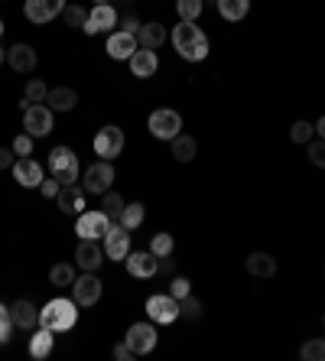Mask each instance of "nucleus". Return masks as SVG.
Masks as SVG:
<instances>
[{
  "instance_id": "f257e3e1",
  "label": "nucleus",
  "mask_w": 325,
  "mask_h": 361,
  "mask_svg": "<svg viewBox=\"0 0 325 361\" xmlns=\"http://www.w3.org/2000/svg\"><path fill=\"white\" fill-rule=\"evenodd\" d=\"M169 39H173L176 52H179L185 62H202L205 56H209V49H211V46H209V36L202 33L195 23H185V20L176 26Z\"/></svg>"
},
{
  "instance_id": "f03ea898",
  "label": "nucleus",
  "mask_w": 325,
  "mask_h": 361,
  "mask_svg": "<svg viewBox=\"0 0 325 361\" xmlns=\"http://www.w3.org/2000/svg\"><path fill=\"white\" fill-rule=\"evenodd\" d=\"M78 322V302L75 300H49L46 306L39 310V326L49 329V332H68L75 329Z\"/></svg>"
},
{
  "instance_id": "7ed1b4c3",
  "label": "nucleus",
  "mask_w": 325,
  "mask_h": 361,
  "mask_svg": "<svg viewBox=\"0 0 325 361\" xmlns=\"http://www.w3.org/2000/svg\"><path fill=\"white\" fill-rule=\"evenodd\" d=\"M49 169H52V176H56L62 185L78 183V176H82L78 157L68 150V147H52V153H49Z\"/></svg>"
},
{
  "instance_id": "20e7f679",
  "label": "nucleus",
  "mask_w": 325,
  "mask_h": 361,
  "mask_svg": "<svg viewBox=\"0 0 325 361\" xmlns=\"http://www.w3.org/2000/svg\"><path fill=\"white\" fill-rule=\"evenodd\" d=\"M147 127H150V134L157 137V140H173V137H179V130H183V118H179V111H173V108H157L150 114V121H147Z\"/></svg>"
},
{
  "instance_id": "39448f33",
  "label": "nucleus",
  "mask_w": 325,
  "mask_h": 361,
  "mask_svg": "<svg viewBox=\"0 0 325 361\" xmlns=\"http://www.w3.org/2000/svg\"><path fill=\"white\" fill-rule=\"evenodd\" d=\"M124 130L117 124H108L101 127L98 137H94V153H98L101 160H114V157H121L124 153Z\"/></svg>"
},
{
  "instance_id": "423d86ee",
  "label": "nucleus",
  "mask_w": 325,
  "mask_h": 361,
  "mask_svg": "<svg viewBox=\"0 0 325 361\" xmlns=\"http://www.w3.org/2000/svg\"><path fill=\"white\" fill-rule=\"evenodd\" d=\"M147 316H150V322H157V326H169V322L179 319V300H176L173 293H157L147 300Z\"/></svg>"
},
{
  "instance_id": "0eeeda50",
  "label": "nucleus",
  "mask_w": 325,
  "mask_h": 361,
  "mask_svg": "<svg viewBox=\"0 0 325 361\" xmlns=\"http://www.w3.org/2000/svg\"><path fill=\"white\" fill-rule=\"evenodd\" d=\"M108 228H111V219L104 215V212H82L75 221V235L82 238V241H98V238L108 235Z\"/></svg>"
},
{
  "instance_id": "6e6552de",
  "label": "nucleus",
  "mask_w": 325,
  "mask_h": 361,
  "mask_svg": "<svg viewBox=\"0 0 325 361\" xmlns=\"http://www.w3.org/2000/svg\"><path fill=\"white\" fill-rule=\"evenodd\" d=\"M127 348L137 355H150L153 348H157V329H153V322H137V326L127 329V336H124Z\"/></svg>"
},
{
  "instance_id": "1a4fd4ad",
  "label": "nucleus",
  "mask_w": 325,
  "mask_h": 361,
  "mask_svg": "<svg viewBox=\"0 0 325 361\" xmlns=\"http://www.w3.org/2000/svg\"><path fill=\"white\" fill-rule=\"evenodd\" d=\"M130 254V231H127L121 221H111L108 235H104V257L111 261H127Z\"/></svg>"
},
{
  "instance_id": "9d476101",
  "label": "nucleus",
  "mask_w": 325,
  "mask_h": 361,
  "mask_svg": "<svg viewBox=\"0 0 325 361\" xmlns=\"http://www.w3.org/2000/svg\"><path fill=\"white\" fill-rule=\"evenodd\" d=\"M114 183V166L111 160H101V163H92V166L85 169V192L92 195H104Z\"/></svg>"
},
{
  "instance_id": "9b49d317",
  "label": "nucleus",
  "mask_w": 325,
  "mask_h": 361,
  "mask_svg": "<svg viewBox=\"0 0 325 361\" xmlns=\"http://www.w3.org/2000/svg\"><path fill=\"white\" fill-rule=\"evenodd\" d=\"M23 130L30 137H46L52 130V108L49 104H30L23 111Z\"/></svg>"
},
{
  "instance_id": "f8f14e48",
  "label": "nucleus",
  "mask_w": 325,
  "mask_h": 361,
  "mask_svg": "<svg viewBox=\"0 0 325 361\" xmlns=\"http://www.w3.org/2000/svg\"><path fill=\"white\" fill-rule=\"evenodd\" d=\"M101 280L94 277L92 270H85L82 277H75V283H72V300L78 302V306H94V302L101 300Z\"/></svg>"
},
{
  "instance_id": "ddd939ff",
  "label": "nucleus",
  "mask_w": 325,
  "mask_h": 361,
  "mask_svg": "<svg viewBox=\"0 0 325 361\" xmlns=\"http://www.w3.org/2000/svg\"><path fill=\"white\" fill-rule=\"evenodd\" d=\"M66 7H68L66 0H26L23 13L30 23H49V20H56Z\"/></svg>"
},
{
  "instance_id": "4468645a",
  "label": "nucleus",
  "mask_w": 325,
  "mask_h": 361,
  "mask_svg": "<svg viewBox=\"0 0 325 361\" xmlns=\"http://www.w3.org/2000/svg\"><path fill=\"white\" fill-rule=\"evenodd\" d=\"M117 10L111 4H94V10L88 13V23H85V33L94 36V33H111V26H117Z\"/></svg>"
},
{
  "instance_id": "2eb2a0df",
  "label": "nucleus",
  "mask_w": 325,
  "mask_h": 361,
  "mask_svg": "<svg viewBox=\"0 0 325 361\" xmlns=\"http://www.w3.org/2000/svg\"><path fill=\"white\" fill-rule=\"evenodd\" d=\"M127 270H130V277H157L159 274V257L153 251H134V254H127Z\"/></svg>"
},
{
  "instance_id": "dca6fc26",
  "label": "nucleus",
  "mask_w": 325,
  "mask_h": 361,
  "mask_svg": "<svg viewBox=\"0 0 325 361\" xmlns=\"http://www.w3.org/2000/svg\"><path fill=\"white\" fill-rule=\"evenodd\" d=\"M13 179H17L23 189H39V183L46 176H42V166L33 157H20V160L13 163Z\"/></svg>"
},
{
  "instance_id": "f3484780",
  "label": "nucleus",
  "mask_w": 325,
  "mask_h": 361,
  "mask_svg": "<svg viewBox=\"0 0 325 361\" xmlns=\"http://www.w3.org/2000/svg\"><path fill=\"white\" fill-rule=\"evenodd\" d=\"M137 49H140V46H137V36L134 33L114 30V33L108 36V56H111V59H130Z\"/></svg>"
},
{
  "instance_id": "a211bd4d",
  "label": "nucleus",
  "mask_w": 325,
  "mask_h": 361,
  "mask_svg": "<svg viewBox=\"0 0 325 361\" xmlns=\"http://www.w3.org/2000/svg\"><path fill=\"white\" fill-rule=\"evenodd\" d=\"M7 62L13 72L26 75V72H33L36 68V49L33 46H26V42H17V46H10L7 49Z\"/></svg>"
},
{
  "instance_id": "6ab92c4d",
  "label": "nucleus",
  "mask_w": 325,
  "mask_h": 361,
  "mask_svg": "<svg viewBox=\"0 0 325 361\" xmlns=\"http://www.w3.org/2000/svg\"><path fill=\"white\" fill-rule=\"evenodd\" d=\"M56 202H59V209L66 212V215H82L85 212V189H78L75 183L62 185L59 195H56Z\"/></svg>"
},
{
  "instance_id": "aec40b11",
  "label": "nucleus",
  "mask_w": 325,
  "mask_h": 361,
  "mask_svg": "<svg viewBox=\"0 0 325 361\" xmlns=\"http://www.w3.org/2000/svg\"><path fill=\"white\" fill-rule=\"evenodd\" d=\"M75 264L82 270H98L101 264H104V247H98V241H82L75 247Z\"/></svg>"
},
{
  "instance_id": "412c9836",
  "label": "nucleus",
  "mask_w": 325,
  "mask_h": 361,
  "mask_svg": "<svg viewBox=\"0 0 325 361\" xmlns=\"http://www.w3.org/2000/svg\"><path fill=\"white\" fill-rule=\"evenodd\" d=\"M127 62H130L134 78H150V75H157V68H159V59H157V52L153 49H137Z\"/></svg>"
},
{
  "instance_id": "4be33fe9",
  "label": "nucleus",
  "mask_w": 325,
  "mask_h": 361,
  "mask_svg": "<svg viewBox=\"0 0 325 361\" xmlns=\"http://www.w3.org/2000/svg\"><path fill=\"white\" fill-rule=\"evenodd\" d=\"M10 316H13L17 329H30V332H33V326H39V310H36L30 300L13 302V306H10Z\"/></svg>"
},
{
  "instance_id": "5701e85b",
  "label": "nucleus",
  "mask_w": 325,
  "mask_h": 361,
  "mask_svg": "<svg viewBox=\"0 0 325 361\" xmlns=\"http://www.w3.org/2000/svg\"><path fill=\"white\" fill-rule=\"evenodd\" d=\"M166 42V26L163 23H143L137 33V46L140 49H159Z\"/></svg>"
},
{
  "instance_id": "b1692460",
  "label": "nucleus",
  "mask_w": 325,
  "mask_h": 361,
  "mask_svg": "<svg viewBox=\"0 0 325 361\" xmlns=\"http://www.w3.org/2000/svg\"><path fill=\"white\" fill-rule=\"evenodd\" d=\"M46 104H49L52 111H72L78 104V92H75V88H66V85L49 88V94H46Z\"/></svg>"
},
{
  "instance_id": "393cba45",
  "label": "nucleus",
  "mask_w": 325,
  "mask_h": 361,
  "mask_svg": "<svg viewBox=\"0 0 325 361\" xmlns=\"http://www.w3.org/2000/svg\"><path fill=\"white\" fill-rule=\"evenodd\" d=\"M52 342H56V332H49V329H36L33 332V338H30V355H33V358H49L52 355Z\"/></svg>"
},
{
  "instance_id": "a878e982",
  "label": "nucleus",
  "mask_w": 325,
  "mask_h": 361,
  "mask_svg": "<svg viewBox=\"0 0 325 361\" xmlns=\"http://www.w3.org/2000/svg\"><path fill=\"white\" fill-rule=\"evenodd\" d=\"M247 274H254V277H274L276 261L270 257V254H264V251H254L247 257Z\"/></svg>"
},
{
  "instance_id": "bb28decb",
  "label": "nucleus",
  "mask_w": 325,
  "mask_h": 361,
  "mask_svg": "<svg viewBox=\"0 0 325 361\" xmlns=\"http://www.w3.org/2000/svg\"><path fill=\"white\" fill-rule=\"evenodd\" d=\"M250 10V0H218V13H221V20H231V23H238V20L247 17Z\"/></svg>"
},
{
  "instance_id": "cd10ccee",
  "label": "nucleus",
  "mask_w": 325,
  "mask_h": 361,
  "mask_svg": "<svg viewBox=\"0 0 325 361\" xmlns=\"http://www.w3.org/2000/svg\"><path fill=\"white\" fill-rule=\"evenodd\" d=\"M173 157L179 163H192L195 160V153H199V147H195V140H192L189 134H179V137H173Z\"/></svg>"
},
{
  "instance_id": "c85d7f7f",
  "label": "nucleus",
  "mask_w": 325,
  "mask_h": 361,
  "mask_svg": "<svg viewBox=\"0 0 325 361\" xmlns=\"http://www.w3.org/2000/svg\"><path fill=\"white\" fill-rule=\"evenodd\" d=\"M143 215H147V212H143V205L140 202H134V205H124V212H121V225L127 228V231H137V228L143 225Z\"/></svg>"
},
{
  "instance_id": "c756f323",
  "label": "nucleus",
  "mask_w": 325,
  "mask_h": 361,
  "mask_svg": "<svg viewBox=\"0 0 325 361\" xmlns=\"http://www.w3.org/2000/svg\"><path fill=\"white\" fill-rule=\"evenodd\" d=\"M101 212H104L111 221L121 219V212H124V199H121L114 189H108V192H104V199H101Z\"/></svg>"
},
{
  "instance_id": "7c9ffc66",
  "label": "nucleus",
  "mask_w": 325,
  "mask_h": 361,
  "mask_svg": "<svg viewBox=\"0 0 325 361\" xmlns=\"http://www.w3.org/2000/svg\"><path fill=\"white\" fill-rule=\"evenodd\" d=\"M49 280L56 286H72L75 283V270H72V264H56V267L49 270Z\"/></svg>"
},
{
  "instance_id": "2f4dec72",
  "label": "nucleus",
  "mask_w": 325,
  "mask_h": 361,
  "mask_svg": "<svg viewBox=\"0 0 325 361\" xmlns=\"http://www.w3.org/2000/svg\"><path fill=\"white\" fill-rule=\"evenodd\" d=\"M176 10H179V20L195 23L199 13H202V0H176Z\"/></svg>"
},
{
  "instance_id": "473e14b6",
  "label": "nucleus",
  "mask_w": 325,
  "mask_h": 361,
  "mask_svg": "<svg viewBox=\"0 0 325 361\" xmlns=\"http://www.w3.org/2000/svg\"><path fill=\"white\" fill-rule=\"evenodd\" d=\"M62 20H66V26L85 30V23H88V13H85V7H75V4H68V7L62 10Z\"/></svg>"
},
{
  "instance_id": "72a5a7b5",
  "label": "nucleus",
  "mask_w": 325,
  "mask_h": 361,
  "mask_svg": "<svg viewBox=\"0 0 325 361\" xmlns=\"http://www.w3.org/2000/svg\"><path fill=\"white\" fill-rule=\"evenodd\" d=\"M312 134H316V124H309V121H296V124L290 127V140L293 143H309Z\"/></svg>"
},
{
  "instance_id": "f704fd0d",
  "label": "nucleus",
  "mask_w": 325,
  "mask_h": 361,
  "mask_svg": "<svg viewBox=\"0 0 325 361\" xmlns=\"http://www.w3.org/2000/svg\"><path fill=\"white\" fill-rule=\"evenodd\" d=\"M173 235H166V231H159V235H153V241H150V251L157 254V257H169L173 254Z\"/></svg>"
},
{
  "instance_id": "c9c22d12",
  "label": "nucleus",
  "mask_w": 325,
  "mask_h": 361,
  "mask_svg": "<svg viewBox=\"0 0 325 361\" xmlns=\"http://www.w3.org/2000/svg\"><path fill=\"white\" fill-rule=\"evenodd\" d=\"M300 355L306 361H325V338H312V342H306L300 348Z\"/></svg>"
},
{
  "instance_id": "e433bc0d",
  "label": "nucleus",
  "mask_w": 325,
  "mask_h": 361,
  "mask_svg": "<svg viewBox=\"0 0 325 361\" xmlns=\"http://www.w3.org/2000/svg\"><path fill=\"white\" fill-rule=\"evenodd\" d=\"M13 326H17V322H13L10 310L4 306V302H0V345H7V342H10V336H13Z\"/></svg>"
},
{
  "instance_id": "4c0bfd02",
  "label": "nucleus",
  "mask_w": 325,
  "mask_h": 361,
  "mask_svg": "<svg viewBox=\"0 0 325 361\" xmlns=\"http://www.w3.org/2000/svg\"><path fill=\"white\" fill-rule=\"evenodd\" d=\"M179 316H185V319H199L202 316V302L195 300V296H183V300H179Z\"/></svg>"
},
{
  "instance_id": "58836bf2",
  "label": "nucleus",
  "mask_w": 325,
  "mask_h": 361,
  "mask_svg": "<svg viewBox=\"0 0 325 361\" xmlns=\"http://www.w3.org/2000/svg\"><path fill=\"white\" fill-rule=\"evenodd\" d=\"M46 94H49V88L39 82V78H33V82H26V94L23 98L30 101V104H39V101H46Z\"/></svg>"
},
{
  "instance_id": "ea45409f",
  "label": "nucleus",
  "mask_w": 325,
  "mask_h": 361,
  "mask_svg": "<svg viewBox=\"0 0 325 361\" xmlns=\"http://www.w3.org/2000/svg\"><path fill=\"white\" fill-rule=\"evenodd\" d=\"M309 163L325 169V140L322 137H319V140H309Z\"/></svg>"
},
{
  "instance_id": "a19ab883",
  "label": "nucleus",
  "mask_w": 325,
  "mask_h": 361,
  "mask_svg": "<svg viewBox=\"0 0 325 361\" xmlns=\"http://www.w3.org/2000/svg\"><path fill=\"white\" fill-rule=\"evenodd\" d=\"M33 140H36V137L20 134L17 140H13V153H17V157H30V153H33Z\"/></svg>"
},
{
  "instance_id": "79ce46f5",
  "label": "nucleus",
  "mask_w": 325,
  "mask_h": 361,
  "mask_svg": "<svg viewBox=\"0 0 325 361\" xmlns=\"http://www.w3.org/2000/svg\"><path fill=\"white\" fill-rule=\"evenodd\" d=\"M169 293L176 296V300H183V296H189L192 293V283L185 277H176L173 283H169Z\"/></svg>"
},
{
  "instance_id": "37998d69",
  "label": "nucleus",
  "mask_w": 325,
  "mask_h": 361,
  "mask_svg": "<svg viewBox=\"0 0 325 361\" xmlns=\"http://www.w3.org/2000/svg\"><path fill=\"white\" fill-rule=\"evenodd\" d=\"M59 189H62V183H59L56 176H52V179H42V183H39V192L46 195V199H56Z\"/></svg>"
},
{
  "instance_id": "c03bdc74",
  "label": "nucleus",
  "mask_w": 325,
  "mask_h": 361,
  "mask_svg": "<svg viewBox=\"0 0 325 361\" xmlns=\"http://www.w3.org/2000/svg\"><path fill=\"white\" fill-rule=\"evenodd\" d=\"M117 23H121V30H124V33H134V36L140 33V26H143L140 20L134 17V13H127V17H121V20H117Z\"/></svg>"
},
{
  "instance_id": "a18cd8bd",
  "label": "nucleus",
  "mask_w": 325,
  "mask_h": 361,
  "mask_svg": "<svg viewBox=\"0 0 325 361\" xmlns=\"http://www.w3.org/2000/svg\"><path fill=\"white\" fill-rule=\"evenodd\" d=\"M13 157H17V153H13V147H10V150H7V147H0V169L13 166V163H17Z\"/></svg>"
},
{
  "instance_id": "49530a36",
  "label": "nucleus",
  "mask_w": 325,
  "mask_h": 361,
  "mask_svg": "<svg viewBox=\"0 0 325 361\" xmlns=\"http://www.w3.org/2000/svg\"><path fill=\"white\" fill-rule=\"evenodd\" d=\"M114 358H117V361H130V358H134V352L127 348V342H117V345H114Z\"/></svg>"
},
{
  "instance_id": "de8ad7c7",
  "label": "nucleus",
  "mask_w": 325,
  "mask_h": 361,
  "mask_svg": "<svg viewBox=\"0 0 325 361\" xmlns=\"http://www.w3.org/2000/svg\"><path fill=\"white\" fill-rule=\"evenodd\" d=\"M316 130H319V137H322V140H325V114H322V118H319V124H316Z\"/></svg>"
},
{
  "instance_id": "09e8293b",
  "label": "nucleus",
  "mask_w": 325,
  "mask_h": 361,
  "mask_svg": "<svg viewBox=\"0 0 325 361\" xmlns=\"http://www.w3.org/2000/svg\"><path fill=\"white\" fill-rule=\"evenodd\" d=\"M4 62H7V49H0V66H4Z\"/></svg>"
},
{
  "instance_id": "8fccbe9b",
  "label": "nucleus",
  "mask_w": 325,
  "mask_h": 361,
  "mask_svg": "<svg viewBox=\"0 0 325 361\" xmlns=\"http://www.w3.org/2000/svg\"><path fill=\"white\" fill-rule=\"evenodd\" d=\"M94 4H108V0H94Z\"/></svg>"
},
{
  "instance_id": "3c124183",
  "label": "nucleus",
  "mask_w": 325,
  "mask_h": 361,
  "mask_svg": "<svg viewBox=\"0 0 325 361\" xmlns=\"http://www.w3.org/2000/svg\"><path fill=\"white\" fill-rule=\"evenodd\" d=\"M0 33H4V20H0Z\"/></svg>"
},
{
  "instance_id": "603ef678",
  "label": "nucleus",
  "mask_w": 325,
  "mask_h": 361,
  "mask_svg": "<svg viewBox=\"0 0 325 361\" xmlns=\"http://www.w3.org/2000/svg\"><path fill=\"white\" fill-rule=\"evenodd\" d=\"M124 4H130V0H124Z\"/></svg>"
}]
</instances>
